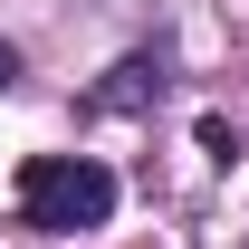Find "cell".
I'll return each instance as SVG.
<instances>
[{
	"label": "cell",
	"instance_id": "obj_1",
	"mask_svg": "<svg viewBox=\"0 0 249 249\" xmlns=\"http://www.w3.org/2000/svg\"><path fill=\"white\" fill-rule=\"evenodd\" d=\"M19 211H29V230H48V240L96 230V220L115 211V173L96 154H29L19 163Z\"/></svg>",
	"mask_w": 249,
	"mask_h": 249
},
{
	"label": "cell",
	"instance_id": "obj_2",
	"mask_svg": "<svg viewBox=\"0 0 249 249\" xmlns=\"http://www.w3.org/2000/svg\"><path fill=\"white\" fill-rule=\"evenodd\" d=\"M154 87H163V58H124V67H115V87L96 96V106H144Z\"/></svg>",
	"mask_w": 249,
	"mask_h": 249
},
{
	"label": "cell",
	"instance_id": "obj_3",
	"mask_svg": "<svg viewBox=\"0 0 249 249\" xmlns=\"http://www.w3.org/2000/svg\"><path fill=\"white\" fill-rule=\"evenodd\" d=\"M10 77H19V48H0V87H10Z\"/></svg>",
	"mask_w": 249,
	"mask_h": 249
}]
</instances>
